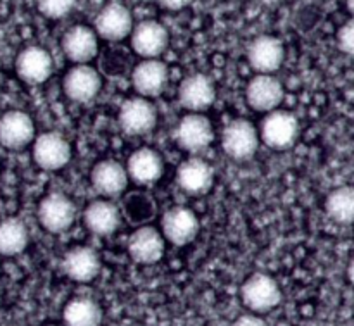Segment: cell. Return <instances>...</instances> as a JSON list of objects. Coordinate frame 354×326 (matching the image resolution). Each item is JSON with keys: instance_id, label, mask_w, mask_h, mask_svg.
<instances>
[{"instance_id": "1", "label": "cell", "mask_w": 354, "mask_h": 326, "mask_svg": "<svg viewBox=\"0 0 354 326\" xmlns=\"http://www.w3.org/2000/svg\"><path fill=\"white\" fill-rule=\"evenodd\" d=\"M258 131L263 144L275 151H286L292 147L299 137V121L292 113L275 109L266 114Z\"/></svg>"}, {"instance_id": "2", "label": "cell", "mask_w": 354, "mask_h": 326, "mask_svg": "<svg viewBox=\"0 0 354 326\" xmlns=\"http://www.w3.org/2000/svg\"><path fill=\"white\" fill-rule=\"evenodd\" d=\"M221 147L228 157L235 161H248L259 147V131L251 121L234 119L221 133Z\"/></svg>"}, {"instance_id": "3", "label": "cell", "mask_w": 354, "mask_h": 326, "mask_svg": "<svg viewBox=\"0 0 354 326\" xmlns=\"http://www.w3.org/2000/svg\"><path fill=\"white\" fill-rule=\"evenodd\" d=\"M241 299L248 309L252 313H268L275 309L282 299L280 287L272 276L265 273H256L245 280L244 285L241 287Z\"/></svg>"}, {"instance_id": "4", "label": "cell", "mask_w": 354, "mask_h": 326, "mask_svg": "<svg viewBox=\"0 0 354 326\" xmlns=\"http://www.w3.org/2000/svg\"><path fill=\"white\" fill-rule=\"evenodd\" d=\"M33 161L45 171H59L71 161V145L57 131H45L33 140Z\"/></svg>"}, {"instance_id": "5", "label": "cell", "mask_w": 354, "mask_h": 326, "mask_svg": "<svg viewBox=\"0 0 354 326\" xmlns=\"http://www.w3.org/2000/svg\"><path fill=\"white\" fill-rule=\"evenodd\" d=\"M38 221L50 233L69 230L76 220V207L71 199L62 193H48L38 204Z\"/></svg>"}, {"instance_id": "6", "label": "cell", "mask_w": 354, "mask_h": 326, "mask_svg": "<svg viewBox=\"0 0 354 326\" xmlns=\"http://www.w3.org/2000/svg\"><path fill=\"white\" fill-rule=\"evenodd\" d=\"M176 142L187 152H203L214 138L213 124L203 113H189L180 119L175 131Z\"/></svg>"}, {"instance_id": "7", "label": "cell", "mask_w": 354, "mask_h": 326, "mask_svg": "<svg viewBox=\"0 0 354 326\" xmlns=\"http://www.w3.org/2000/svg\"><path fill=\"white\" fill-rule=\"evenodd\" d=\"M158 123L156 106L145 97H131L120 107V126L128 135H145Z\"/></svg>"}, {"instance_id": "8", "label": "cell", "mask_w": 354, "mask_h": 326, "mask_svg": "<svg viewBox=\"0 0 354 326\" xmlns=\"http://www.w3.org/2000/svg\"><path fill=\"white\" fill-rule=\"evenodd\" d=\"M131 30H133V16L123 3L111 2L97 14L95 33L104 40L120 41L130 37Z\"/></svg>"}, {"instance_id": "9", "label": "cell", "mask_w": 354, "mask_h": 326, "mask_svg": "<svg viewBox=\"0 0 354 326\" xmlns=\"http://www.w3.org/2000/svg\"><path fill=\"white\" fill-rule=\"evenodd\" d=\"M102 88L100 75L88 64H76L66 73L62 79V90L73 102L86 104L95 99Z\"/></svg>"}, {"instance_id": "10", "label": "cell", "mask_w": 354, "mask_h": 326, "mask_svg": "<svg viewBox=\"0 0 354 326\" xmlns=\"http://www.w3.org/2000/svg\"><path fill=\"white\" fill-rule=\"evenodd\" d=\"M131 48L144 59H158L168 48V30L158 21H142L130 33Z\"/></svg>"}, {"instance_id": "11", "label": "cell", "mask_w": 354, "mask_h": 326, "mask_svg": "<svg viewBox=\"0 0 354 326\" xmlns=\"http://www.w3.org/2000/svg\"><path fill=\"white\" fill-rule=\"evenodd\" d=\"M248 59L251 68L258 71V75H272L282 66L286 59V48L280 38L261 35L249 45Z\"/></svg>"}, {"instance_id": "12", "label": "cell", "mask_w": 354, "mask_h": 326, "mask_svg": "<svg viewBox=\"0 0 354 326\" xmlns=\"http://www.w3.org/2000/svg\"><path fill=\"white\" fill-rule=\"evenodd\" d=\"M35 140V123L23 111H7L0 116V144L10 151L28 147Z\"/></svg>"}, {"instance_id": "13", "label": "cell", "mask_w": 354, "mask_h": 326, "mask_svg": "<svg viewBox=\"0 0 354 326\" xmlns=\"http://www.w3.org/2000/svg\"><path fill=\"white\" fill-rule=\"evenodd\" d=\"M161 228L162 237L171 242L173 245H187L194 242V238L199 233V220L194 211L183 206H176L166 211L161 221Z\"/></svg>"}, {"instance_id": "14", "label": "cell", "mask_w": 354, "mask_h": 326, "mask_svg": "<svg viewBox=\"0 0 354 326\" xmlns=\"http://www.w3.org/2000/svg\"><path fill=\"white\" fill-rule=\"evenodd\" d=\"M54 71V61L45 48L26 47L16 59V73L28 85H41L47 82Z\"/></svg>"}, {"instance_id": "15", "label": "cell", "mask_w": 354, "mask_h": 326, "mask_svg": "<svg viewBox=\"0 0 354 326\" xmlns=\"http://www.w3.org/2000/svg\"><path fill=\"white\" fill-rule=\"evenodd\" d=\"M128 254L138 265H156L165 256V237L149 224L138 227L128 238Z\"/></svg>"}, {"instance_id": "16", "label": "cell", "mask_w": 354, "mask_h": 326, "mask_svg": "<svg viewBox=\"0 0 354 326\" xmlns=\"http://www.w3.org/2000/svg\"><path fill=\"white\" fill-rule=\"evenodd\" d=\"M169 79L168 66L159 59H144L131 71V83L140 97H158Z\"/></svg>"}, {"instance_id": "17", "label": "cell", "mask_w": 354, "mask_h": 326, "mask_svg": "<svg viewBox=\"0 0 354 326\" xmlns=\"http://www.w3.org/2000/svg\"><path fill=\"white\" fill-rule=\"evenodd\" d=\"M283 95L286 92H283L282 83L272 75H256L245 88L248 104L254 111H261V113H272L279 109Z\"/></svg>"}, {"instance_id": "18", "label": "cell", "mask_w": 354, "mask_h": 326, "mask_svg": "<svg viewBox=\"0 0 354 326\" xmlns=\"http://www.w3.org/2000/svg\"><path fill=\"white\" fill-rule=\"evenodd\" d=\"M62 52L75 64H86L99 54V38L95 30L83 24L69 28L62 37Z\"/></svg>"}, {"instance_id": "19", "label": "cell", "mask_w": 354, "mask_h": 326, "mask_svg": "<svg viewBox=\"0 0 354 326\" xmlns=\"http://www.w3.org/2000/svg\"><path fill=\"white\" fill-rule=\"evenodd\" d=\"M216 97L214 83L206 75H190L182 82L178 90L180 104L190 113H203L209 109Z\"/></svg>"}, {"instance_id": "20", "label": "cell", "mask_w": 354, "mask_h": 326, "mask_svg": "<svg viewBox=\"0 0 354 326\" xmlns=\"http://www.w3.org/2000/svg\"><path fill=\"white\" fill-rule=\"evenodd\" d=\"M128 180L130 178H128L127 168L114 159H104V161L97 162L90 175L93 189L107 199L121 195L127 190Z\"/></svg>"}, {"instance_id": "21", "label": "cell", "mask_w": 354, "mask_h": 326, "mask_svg": "<svg viewBox=\"0 0 354 326\" xmlns=\"http://www.w3.org/2000/svg\"><path fill=\"white\" fill-rule=\"evenodd\" d=\"M213 169L204 159L190 157L180 164L176 183L189 195H204L213 186Z\"/></svg>"}, {"instance_id": "22", "label": "cell", "mask_w": 354, "mask_h": 326, "mask_svg": "<svg viewBox=\"0 0 354 326\" xmlns=\"http://www.w3.org/2000/svg\"><path fill=\"white\" fill-rule=\"evenodd\" d=\"M162 171H165V162L154 148H138L128 159V178L133 180L137 185H154L162 176Z\"/></svg>"}, {"instance_id": "23", "label": "cell", "mask_w": 354, "mask_h": 326, "mask_svg": "<svg viewBox=\"0 0 354 326\" xmlns=\"http://www.w3.org/2000/svg\"><path fill=\"white\" fill-rule=\"evenodd\" d=\"M62 271L78 283H88L100 273V259L90 247H73L62 259Z\"/></svg>"}, {"instance_id": "24", "label": "cell", "mask_w": 354, "mask_h": 326, "mask_svg": "<svg viewBox=\"0 0 354 326\" xmlns=\"http://www.w3.org/2000/svg\"><path fill=\"white\" fill-rule=\"evenodd\" d=\"M85 227L99 237L113 235L121 224V211L109 200H95L83 213Z\"/></svg>"}, {"instance_id": "25", "label": "cell", "mask_w": 354, "mask_h": 326, "mask_svg": "<svg viewBox=\"0 0 354 326\" xmlns=\"http://www.w3.org/2000/svg\"><path fill=\"white\" fill-rule=\"evenodd\" d=\"M158 214V206L151 193L144 190H133L124 193L121 200V216L133 227H145Z\"/></svg>"}, {"instance_id": "26", "label": "cell", "mask_w": 354, "mask_h": 326, "mask_svg": "<svg viewBox=\"0 0 354 326\" xmlns=\"http://www.w3.org/2000/svg\"><path fill=\"white\" fill-rule=\"evenodd\" d=\"M62 318L66 326H100L102 311L92 299L76 297L66 304Z\"/></svg>"}, {"instance_id": "27", "label": "cell", "mask_w": 354, "mask_h": 326, "mask_svg": "<svg viewBox=\"0 0 354 326\" xmlns=\"http://www.w3.org/2000/svg\"><path fill=\"white\" fill-rule=\"evenodd\" d=\"M28 245V230L17 218H7L0 221V256L21 254Z\"/></svg>"}, {"instance_id": "28", "label": "cell", "mask_w": 354, "mask_h": 326, "mask_svg": "<svg viewBox=\"0 0 354 326\" xmlns=\"http://www.w3.org/2000/svg\"><path fill=\"white\" fill-rule=\"evenodd\" d=\"M325 211L328 218L339 224L354 223V189L353 186H339L328 193L325 200Z\"/></svg>"}, {"instance_id": "29", "label": "cell", "mask_w": 354, "mask_h": 326, "mask_svg": "<svg viewBox=\"0 0 354 326\" xmlns=\"http://www.w3.org/2000/svg\"><path fill=\"white\" fill-rule=\"evenodd\" d=\"M76 0H37L38 10L47 19H62L75 9Z\"/></svg>"}, {"instance_id": "30", "label": "cell", "mask_w": 354, "mask_h": 326, "mask_svg": "<svg viewBox=\"0 0 354 326\" xmlns=\"http://www.w3.org/2000/svg\"><path fill=\"white\" fill-rule=\"evenodd\" d=\"M337 44L344 54L354 57V17L341 26L337 33Z\"/></svg>"}, {"instance_id": "31", "label": "cell", "mask_w": 354, "mask_h": 326, "mask_svg": "<svg viewBox=\"0 0 354 326\" xmlns=\"http://www.w3.org/2000/svg\"><path fill=\"white\" fill-rule=\"evenodd\" d=\"M232 326H268V325H266L259 316H254V314H245V316L237 318V321H235Z\"/></svg>"}, {"instance_id": "32", "label": "cell", "mask_w": 354, "mask_h": 326, "mask_svg": "<svg viewBox=\"0 0 354 326\" xmlns=\"http://www.w3.org/2000/svg\"><path fill=\"white\" fill-rule=\"evenodd\" d=\"M190 2H192V0H158L159 6L165 7V9L168 10H180L183 9V7L189 6Z\"/></svg>"}, {"instance_id": "33", "label": "cell", "mask_w": 354, "mask_h": 326, "mask_svg": "<svg viewBox=\"0 0 354 326\" xmlns=\"http://www.w3.org/2000/svg\"><path fill=\"white\" fill-rule=\"evenodd\" d=\"M348 278H349V282L354 285V258L351 259V262H349V266H348Z\"/></svg>"}, {"instance_id": "34", "label": "cell", "mask_w": 354, "mask_h": 326, "mask_svg": "<svg viewBox=\"0 0 354 326\" xmlns=\"http://www.w3.org/2000/svg\"><path fill=\"white\" fill-rule=\"evenodd\" d=\"M346 6H348V10L353 14V17H354V0H346Z\"/></svg>"}]
</instances>
